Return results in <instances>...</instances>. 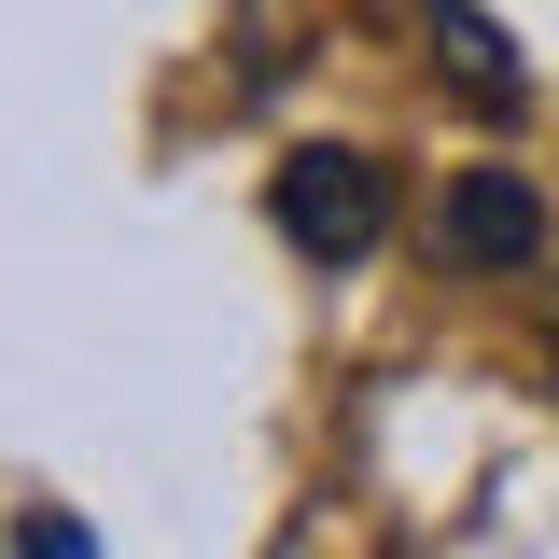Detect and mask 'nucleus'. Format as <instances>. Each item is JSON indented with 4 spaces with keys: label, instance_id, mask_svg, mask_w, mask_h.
<instances>
[{
    "label": "nucleus",
    "instance_id": "1",
    "mask_svg": "<svg viewBox=\"0 0 559 559\" xmlns=\"http://www.w3.org/2000/svg\"><path fill=\"white\" fill-rule=\"evenodd\" d=\"M280 238H294L308 266H364V252L392 238V168H378V154H349V140L280 154Z\"/></svg>",
    "mask_w": 559,
    "mask_h": 559
},
{
    "label": "nucleus",
    "instance_id": "2",
    "mask_svg": "<svg viewBox=\"0 0 559 559\" xmlns=\"http://www.w3.org/2000/svg\"><path fill=\"white\" fill-rule=\"evenodd\" d=\"M448 252H462V266H532V252H546L532 182H518V168H476V182L448 197Z\"/></svg>",
    "mask_w": 559,
    "mask_h": 559
},
{
    "label": "nucleus",
    "instance_id": "3",
    "mask_svg": "<svg viewBox=\"0 0 559 559\" xmlns=\"http://www.w3.org/2000/svg\"><path fill=\"white\" fill-rule=\"evenodd\" d=\"M433 43H448V57H462V84H476L489 112H518V98H532V70L503 57V28H489L476 0H433Z\"/></svg>",
    "mask_w": 559,
    "mask_h": 559
},
{
    "label": "nucleus",
    "instance_id": "4",
    "mask_svg": "<svg viewBox=\"0 0 559 559\" xmlns=\"http://www.w3.org/2000/svg\"><path fill=\"white\" fill-rule=\"evenodd\" d=\"M28 559H84V532L70 518H28Z\"/></svg>",
    "mask_w": 559,
    "mask_h": 559
}]
</instances>
